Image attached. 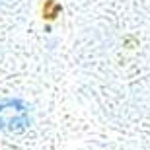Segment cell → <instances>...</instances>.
<instances>
[{"label":"cell","mask_w":150,"mask_h":150,"mask_svg":"<svg viewBox=\"0 0 150 150\" xmlns=\"http://www.w3.org/2000/svg\"><path fill=\"white\" fill-rule=\"evenodd\" d=\"M31 127V111L25 101L18 98L0 100V131L10 134L23 133Z\"/></svg>","instance_id":"cell-1"}]
</instances>
